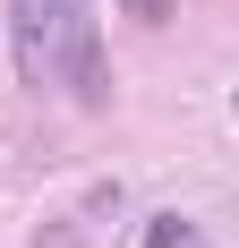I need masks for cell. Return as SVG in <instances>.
I'll use <instances>...</instances> for the list:
<instances>
[{"instance_id": "7a4b0ae2", "label": "cell", "mask_w": 239, "mask_h": 248, "mask_svg": "<svg viewBox=\"0 0 239 248\" xmlns=\"http://www.w3.org/2000/svg\"><path fill=\"white\" fill-rule=\"evenodd\" d=\"M111 205H120V188H94L77 214H51V223L34 231V248H94V214H111Z\"/></svg>"}, {"instance_id": "3957f363", "label": "cell", "mask_w": 239, "mask_h": 248, "mask_svg": "<svg viewBox=\"0 0 239 248\" xmlns=\"http://www.w3.org/2000/svg\"><path fill=\"white\" fill-rule=\"evenodd\" d=\"M188 214H154V223H145V248H179V240H188Z\"/></svg>"}, {"instance_id": "6da1fadb", "label": "cell", "mask_w": 239, "mask_h": 248, "mask_svg": "<svg viewBox=\"0 0 239 248\" xmlns=\"http://www.w3.org/2000/svg\"><path fill=\"white\" fill-rule=\"evenodd\" d=\"M9 51L51 94L86 103V111L111 103V60H103V26L86 17V0H9Z\"/></svg>"}, {"instance_id": "277c9868", "label": "cell", "mask_w": 239, "mask_h": 248, "mask_svg": "<svg viewBox=\"0 0 239 248\" xmlns=\"http://www.w3.org/2000/svg\"><path fill=\"white\" fill-rule=\"evenodd\" d=\"M120 9H128V17H145V26H171V17H179V0H120Z\"/></svg>"}, {"instance_id": "5b68a950", "label": "cell", "mask_w": 239, "mask_h": 248, "mask_svg": "<svg viewBox=\"0 0 239 248\" xmlns=\"http://www.w3.org/2000/svg\"><path fill=\"white\" fill-rule=\"evenodd\" d=\"M179 248H214V240H205V231H188V240H179Z\"/></svg>"}]
</instances>
